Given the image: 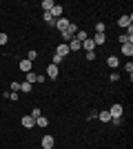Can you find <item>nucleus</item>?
Returning <instances> with one entry per match:
<instances>
[{
	"instance_id": "1",
	"label": "nucleus",
	"mask_w": 133,
	"mask_h": 149,
	"mask_svg": "<svg viewBox=\"0 0 133 149\" xmlns=\"http://www.w3.org/2000/svg\"><path fill=\"white\" fill-rule=\"evenodd\" d=\"M76 33H78V25H71V22H69V27L62 31V40H64V42H69V40L76 36Z\"/></svg>"
},
{
	"instance_id": "2",
	"label": "nucleus",
	"mask_w": 133,
	"mask_h": 149,
	"mask_svg": "<svg viewBox=\"0 0 133 149\" xmlns=\"http://www.w3.org/2000/svg\"><path fill=\"white\" fill-rule=\"evenodd\" d=\"M44 80H47V78H44V76H38L36 71H29V74H27V78H25V82H29V85H36V82H40V85H42Z\"/></svg>"
},
{
	"instance_id": "3",
	"label": "nucleus",
	"mask_w": 133,
	"mask_h": 149,
	"mask_svg": "<svg viewBox=\"0 0 133 149\" xmlns=\"http://www.w3.org/2000/svg\"><path fill=\"white\" fill-rule=\"evenodd\" d=\"M67 47H69V51H73V54H76V51H80V49H82V42H80V40H78V38L73 36V38L69 40V45H67Z\"/></svg>"
},
{
	"instance_id": "4",
	"label": "nucleus",
	"mask_w": 133,
	"mask_h": 149,
	"mask_svg": "<svg viewBox=\"0 0 133 149\" xmlns=\"http://www.w3.org/2000/svg\"><path fill=\"white\" fill-rule=\"evenodd\" d=\"M71 51H69V47H67V42H60L58 45V49H56V56H60V58H64V56H69Z\"/></svg>"
},
{
	"instance_id": "5",
	"label": "nucleus",
	"mask_w": 133,
	"mask_h": 149,
	"mask_svg": "<svg viewBox=\"0 0 133 149\" xmlns=\"http://www.w3.org/2000/svg\"><path fill=\"white\" fill-rule=\"evenodd\" d=\"M47 78H53V80H58V65H53V62H51L49 67H47Z\"/></svg>"
},
{
	"instance_id": "6",
	"label": "nucleus",
	"mask_w": 133,
	"mask_h": 149,
	"mask_svg": "<svg viewBox=\"0 0 133 149\" xmlns=\"http://www.w3.org/2000/svg\"><path fill=\"white\" fill-rule=\"evenodd\" d=\"M122 111H124V109H122V105H113L111 109H109L111 118H120V116H122Z\"/></svg>"
},
{
	"instance_id": "7",
	"label": "nucleus",
	"mask_w": 133,
	"mask_h": 149,
	"mask_svg": "<svg viewBox=\"0 0 133 149\" xmlns=\"http://www.w3.org/2000/svg\"><path fill=\"white\" fill-rule=\"evenodd\" d=\"M22 127H27V129L36 127V118L33 116H22Z\"/></svg>"
},
{
	"instance_id": "8",
	"label": "nucleus",
	"mask_w": 133,
	"mask_h": 149,
	"mask_svg": "<svg viewBox=\"0 0 133 149\" xmlns=\"http://www.w3.org/2000/svg\"><path fill=\"white\" fill-rule=\"evenodd\" d=\"M53 27H58V31L62 33V31L67 29V27H69V20H67V18H58V20H56V25H53Z\"/></svg>"
},
{
	"instance_id": "9",
	"label": "nucleus",
	"mask_w": 133,
	"mask_h": 149,
	"mask_svg": "<svg viewBox=\"0 0 133 149\" xmlns=\"http://www.w3.org/2000/svg\"><path fill=\"white\" fill-rule=\"evenodd\" d=\"M53 145H56L53 136H44V138H42V149H51Z\"/></svg>"
},
{
	"instance_id": "10",
	"label": "nucleus",
	"mask_w": 133,
	"mask_h": 149,
	"mask_svg": "<svg viewBox=\"0 0 133 149\" xmlns=\"http://www.w3.org/2000/svg\"><path fill=\"white\" fill-rule=\"evenodd\" d=\"M33 67V62L31 60H20V71H25V74H29Z\"/></svg>"
},
{
	"instance_id": "11",
	"label": "nucleus",
	"mask_w": 133,
	"mask_h": 149,
	"mask_svg": "<svg viewBox=\"0 0 133 149\" xmlns=\"http://www.w3.org/2000/svg\"><path fill=\"white\" fill-rule=\"evenodd\" d=\"M131 22H133V18H131V16H120V20H118V25H120V27H124V29H127V27L131 25Z\"/></svg>"
},
{
	"instance_id": "12",
	"label": "nucleus",
	"mask_w": 133,
	"mask_h": 149,
	"mask_svg": "<svg viewBox=\"0 0 133 149\" xmlns=\"http://www.w3.org/2000/svg\"><path fill=\"white\" fill-rule=\"evenodd\" d=\"M122 54L131 58L133 56V42H124V45H122Z\"/></svg>"
},
{
	"instance_id": "13",
	"label": "nucleus",
	"mask_w": 133,
	"mask_h": 149,
	"mask_svg": "<svg viewBox=\"0 0 133 149\" xmlns=\"http://www.w3.org/2000/svg\"><path fill=\"white\" fill-rule=\"evenodd\" d=\"M51 16H53V20H58V18H62V7H60V5H56V7H53V9H51Z\"/></svg>"
},
{
	"instance_id": "14",
	"label": "nucleus",
	"mask_w": 133,
	"mask_h": 149,
	"mask_svg": "<svg viewBox=\"0 0 133 149\" xmlns=\"http://www.w3.org/2000/svg\"><path fill=\"white\" fill-rule=\"evenodd\" d=\"M40 7H42L44 11H51V9L56 7V2H53V0H42V2H40Z\"/></svg>"
},
{
	"instance_id": "15",
	"label": "nucleus",
	"mask_w": 133,
	"mask_h": 149,
	"mask_svg": "<svg viewBox=\"0 0 133 149\" xmlns=\"http://www.w3.org/2000/svg\"><path fill=\"white\" fill-rule=\"evenodd\" d=\"M91 40H93L95 45H104V42H107V36H104V33H95Z\"/></svg>"
},
{
	"instance_id": "16",
	"label": "nucleus",
	"mask_w": 133,
	"mask_h": 149,
	"mask_svg": "<svg viewBox=\"0 0 133 149\" xmlns=\"http://www.w3.org/2000/svg\"><path fill=\"white\" fill-rule=\"evenodd\" d=\"M93 47H95V42L91 40V38H87V40H82V49H87V51H93Z\"/></svg>"
},
{
	"instance_id": "17",
	"label": "nucleus",
	"mask_w": 133,
	"mask_h": 149,
	"mask_svg": "<svg viewBox=\"0 0 133 149\" xmlns=\"http://www.w3.org/2000/svg\"><path fill=\"white\" fill-rule=\"evenodd\" d=\"M98 118H100L102 123H111V113L109 111H98Z\"/></svg>"
},
{
	"instance_id": "18",
	"label": "nucleus",
	"mask_w": 133,
	"mask_h": 149,
	"mask_svg": "<svg viewBox=\"0 0 133 149\" xmlns=\"http://www.w3.org/2000/svg\"><path fill=\"white\" fill-rule=\"evenodd\" d=\"M107 65H109V67H111V69H115V67H118V65H120V60H118V58H115V56H109V58H107Z\"/></svg>"
},
{
	"instance_id": "19",
	"label": "nucleus",
	"mask_w": 133,
	"mask_h": 149,
	"mask_svg": "<svg viewBox=\"0 0 133 149\" xmlns=\"http://www.w3.org/2000/svg\"><path fill=\"white\" fill-rule=\"evenodd\" d=\"M42 20H44V22H49V25H51V27L56 25V20H53V16H51V13H49V11H44V13H42Z\"/></svg>"
},
{
	"instance_id": "20",
	"label": "nucleus",
	"mask_w": 133,
	"mask_h": 149,
	"mask_svg": "<svg viewBox=\"0 0 133 149\" xmlns=\"http://www.w3.org/2000/svg\"><path fill=\"white\" fill-rule=\"evenodd\" d=\"M31 89H33V85H29V82H20V91H22V93H31Z\"/></svg>"
},
{
	"instance_id": "21",
	"label": "nucleus",
	"mask_w": 133,
	"mask_h": 149,
	"mask_svg": "<svg viewBox=\"0 0 133 149\" xmlns=\"http://www.w3.org/2000/svg\"><path fill=\"white\" fill-rule=\"evenodd\" d=\"M49 125V120L44 118V116H40V118H36V127H47Z\"/></svg>"
},
{
	"instance_id": "22",
	"label": "nucleus",
	"mask_w": 133,
	"mask_h": 149,
	"mask_svg": "<svg viewBox=\"0 0 133 149\" xmlns=\"http://www.w3.org/2000/svg\"><path fill=\"white\" fill-rule=\"evenodd\" d=\"M104 29H107L104 22H98V25H95V33H104Z\"/></svg>"
},
{
	"instance_id": "23",
	"label": "nucleus",
	"mask_w": 133,
	"mask_h": 149,
	"mask_svg": "<svg viewBox=\"0 0 133 149\" xmlns=\"http://www.w3.org/2000/svg\"><path fill=\"white\" fill-rule=\"evenodd\" d=\"M36 58H38V51H33V49H31L29 54H27V60H31V62H33Z\"/></svg>"
},
{
	"instance_id": "24",
	"label": "nucleus",
	"mask_w": 133,
	"mask_h": 149,
	"mask_svg": "<svg viewBox=\"0 0 133 149\" xmlns=\"http://www.w3.org/2000/svg\"><path fill=\"white\" fill-rule=\"evenodd\" d=\"M11 91L13 93H20V82H11Z\"/></svg>"
},
{
	"instance_id": "25",
	"label": "nucleus",
	"mask_w": 133,
	"mask_h": 149,
	"mask_svg": "<svg viewBox=\"0 0 133 149\" xmlns=\"http://www.w3.org/2000/svg\"><path fill=\"white\" fill-rule=\"evenodd\" d=\"M29 116H33V118H40V116H42V113H40V109H38V107H36V109H33V111L29 113Z\"/></svg>"
},
{
	"instance_id": "26",
	"label": "nucleus",
	"mask_w": 133,
	"mask_h": 149,
	"mask_svg": "<svg viewBox=\"0 0 133 149\" xmlns=\"http://www.w3.org/2000/svg\"><path fill=\"white\" fill-rule=\"evenodd\" d=\"M7 98H11V100H18V98H20V93H13V91H9V93H7Z\"/></svg>"
},
{
	"instance_id": "27",
	"label": "nucleus",
	"mask_w": 133,
	"mask_h": 149,
	"mask_svg": "<svg viewBox=\"0 0 133 149\" xmlns=\"http://www.w3.org/2000/svg\"><path fill=\"white\" fill-rule=\"evenodd\" d=\"M9 42V38H7V33H0V45H7Z\"/></svg>"
},
{
	"instance_id": "28",
	"label": "nucleus",
	"mask_w": 133,
	"mask_h": 149,
	"mask_svg": "<svg viewBox=\"0 0 133 149\" xmlns=\"http://www.w3.org/2000/svg\"><path fill=\"white\" fill-rule=\"evenodd\" d=\"M124 69H127V74H129V78H131V74H133V65H131V62H127V67H124Z\"/></svg>"
},
{
	"instance_id": "29",
	"label": "nucleus",
	"mask_w": 133,
	"mask_h": 149,
	"mask_svg": "<svg viewBox=\"0 0 133 149\" xmlns=\"http://www.w3.org/2000/svg\"><path fill=\"white\" fill-rule=\"evenodd\" d=\"M87 60H95V51H87Z\"/></svg>"
},
{
	"instance_id": "30",
	"label": "nucleus",
	"mask_w": 133,
	"mask_h": 149,
	"mask_svg": "<svg viewBox=\"0 0 133 149\" xmlns=\"http://www.w3.org/2000/svg\"><path fill=\"white\" fill-rule=\"evenodd\" d=\"M109 78H111V82H115V80H120V76L115 74V71H113V74H111V76H109Z\"/></svg>"
},
{
	"instance_id": "31",
	"label": "nucleus",
	"mask_w": 133,
	"mask_h": 149,
	"mask_svg": "<svg viewBox=\"0 0 133 149\" xmlns=\"http://www.w3.org/2000/svg\"><path fill=\"white\" fill-rule=\"evenodd\" d=\"M62 60H64V58H60V56H53V65H60Z\"/></svg>"
},
{
	"instance_id": "32",
	"label": "nucleus",
	"mask_w": 133,
	"mask_h": 149,
	"mask_svg": "<svg viewBox=\"0 0 133 149\" xmlns=\"http://www.w3.org/2000/svg\"><path fill=\"white\" fill-rule=\"evenodd\" d=\"M40 149H42V147H40Z\"/></svg>"
}]
</instances>
